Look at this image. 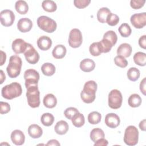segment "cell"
<instances>
[{"label":"cell","instance_id":"25","mask_svg":"<svg viewBox=\"0 0 146 146\" xmlns=\"http://www.w3.org/2000/svg\"><path fill=\"white\" fill-rule=\"evenodd\" d=\"M15 9L20 14H26L29 10V6L27 2L23 0H19L15 2Z\"/></svg>","mask_w":146,"mask_h":146},{"label":"cell","instance_id":"5","mask_svg":"<svg viewBox=\"0 0 146 146\" xmlns=\"http://www.w3.org/2000/svg\"><path fill=\"white\" fill-rule=\"evenodd\" d=\"M37 25L38 27L44 31L48 33L54 32L57 27L56 22L48 17L42 15L37 19Z\"/></svg>","mask_w":146,"mask_h":146},{"label":"cell","instance_id":"50","mask_svg":"<svg viewBox=\"0 0 146 146\" xmlns=\"http://www.w3.org/2000/svg\"><path fill=\"white\" fill-rule=\"evenodd\" d=\"M0 74H1V83H0L2 84L6 79V76H5V75L3 71L2 70H0Z\"/></svg>","mask_w":146,"mask_h":146},{"label":"cell","instance_id":"30","mask_svg":"<svg viewBox=\"0 0 146 146\" xmlns=\"http://www.w3.org/2000/svg\"><path fill=\"white\" fill-rule=\"evenodd\" d=\"M90 139L93 142H96L98 140L103 138L105 136L104 131L99 128H95L92 129L90 132Z\"/></svg>","mask_w":146,"mask_h":146},{"label":"cell","instance_id":"1","mask_svg":"<svg viewBox=\"0 0 146 146\" xmlns=\"http://www.w3.org/2000/svg\"><path fill=\"white\" fill-rule=\"evenodd\" d=\"M97 86V83L94 80H89L85 83L80 93V98L83 102L89 104L95 100Z\"/></svg>","mask_w":146,"mask_h":146},{"label":"cell","instance_id":"47","mask_svg":"<svg viewBox=\"0 0 146 146\" xmlns=\"http://www.w3.org/2000/svg\"><path fill=\"white\" fill-rule=\"evenodd\" d=\"M60 143L58 142V140L55 139H51L48 141V143L46 144V145H60Z\"/></svg>","mask_w":146,"mask_h":146},{"label":"cell","instance_id":"23","mask_svg":"<svg viewBox=\"0 0 146 146\" xmlns=\"http://www.w3.org/2000/svg\"><path fill=\"white\" fill-rule=\"evenodd\" d=\"M43 103L46 107L48 108H52L56 106L57 104V99L52 94H48L44 96Z\"/></svg>","mask_w":146,"mask_h":146},{"label":"cell","instance_id":"10","mask_svg":"<svg viewBox=\"0 0 146 146\" xmlns=\"http://www.w3.org/2000/svg\"><path fill=\"white\" fill-rule=\"evenodd\" d=\"M24 55L27 62L32 64H36L40 58L38 51L30 43L27 44V47L24 52Z\"/></svg>","mask_w":146,"mask_h":146},{"label":"cell","instance_id":"33","mask_svg":"<svg viewBox=\"0 0 146 146\" xmlns=\"http://www.w3.org/2000/svg\"><path fill=\"white\" fill-rule=\"evenodd\" d=\"M140 72L139 69L136 67H131L128 69L127 73L128 79L132 82L136 81L140 77Z\"/></svg>","mask_w":146,"mask_h":146},{"label":"cell","instance_id":"39","mask_svg":"<svg viewBox=\"0 0 146 146\" xmlns=\"http://www.w3.org/2000/svg\"><path fill=\"white\" fill-rule=\"evenodd\" d=\"M115 64L121 68H125L128 65V61L125 59L124 57L121 55H117L114 58Z\"/></svg>","mask_w":146,"mask_h":146},{"label":"cell","instance_id":"6","mask_svg":"<svg viewBox=\"0 0 146 146\" xmlns=\"http://www.w3.org/2000/svg\"><path fill=\"white\" fill-rule=\"evenodd\" d=\"M139 140V131L134 125H129L125 129L124 141L129 146H133L137 144Z\"/></svg>","mask_w":146,"mask_h":146},{"label":"cell","instance_id":"37","mask_svg":"<svg viewBox=\"0 0 146 146\" xmlns=\"http://www.w3.org/2000/svg\"><path fill=\"white\" fill-rule=\"evenodd\" d=\"M104 39H106L110 41L113 46H114L117 40V36L116 33L112 30H109L106 32L103 35Z\"/></svg>","mask_w":146,"mask_h":146},{"label":"cell","instance_id":"45","mask_svg":"<svg viewBox=\"0 0 146 146\" xmlns=\"http://www.w3.org/2000/svg\"><path fill=\"white\" fill-rule=\"evenodd\" d=\"M139 44L140 47L145 49L146 48V35H144L140 37L139 39Z\"/></svg>","mask_w":146,"mask_h":146},{"label":"cell","instance_id":"14","mask_svg":"<svg viewBox=\"0 0 146 146\" xmlns=\"http://www.w3.org/2000/svg\"><path fill=\"white\" fill-rule=\"evenodd\" d=\"M105 124L111 128H115L118 127L120 123V120L117 115L114 113H110L106 115L104 119Z\"/></svg>","mask_w":146,"mask_h":146},{"label":"cell","instance_id":"8","mask_svg":"<svg viewBox=\"0 0 146 146\" xmlns=\"http://www.w3.org/2000/svg\"><path fill=\"white\" fill-rule=\"evenodd\" d=\"M23 77L25 80V84L26 88L31 86H38L40 76L36 70L27 69L25 71Z\"/></svg>","mask_w":146,"mask_h":146},{"label":"cell","instance_id":"40","mask_svg":"<svg viewBox=\"0 0 146 146\" xmlns=\"http://www.w3.org/2000/svg\"><path fill=\"white\" fill-rule=\"evenodd\" d=\"M79 112L77 108L75 107H68L64 111V115L68 119H71L72 117L77 113Z\"/></svg>","mask_w":146,"mask_h":146},{"label":"cell","instance_id":"48","mask_svg":"<svg viewBox=\"0 0 146 146\" xmlns=\"http://www.w3.org/2000/svg\"><path fill=\"white\" fill-rule=\"evenodd\" d=\"M1 64L0 66H2L6 62V54L5 52L3 51H1Z\"/></svg>","mask_w":146,"mask_h":146},{"label":"cell","instance_id":"34","mask_svg":"<svg viewBox=\"0 0 146 146\" xmlns=\"http://www.w3.org/2000/svg\"><path fill=\"white\" fill-rule=\"evenodd\" d=\"M42 124L46 127L51 125L54 121V117L50 113H44L40 117Z\"/></svg>","mask_w":146,"mask_h":146},{"label":"cell","instance_id":"31","mask_svg":"<svg viewBox=\"0 0 146 146\" xmlns=\"http://www.w3.org/2000/svg\"><path fill=\"white\" fill-rule=\"evenodd\" d=\"M71 120L72 124L76 127H81L85 123L84 116L80 112L76 113Z\"/></svg>","mask_w":146,"mask_h":146},{"label":"cell","instance_id":"49","mask_svg":"<svg viewBox=\"0 0 146 146\" xmlns=\"http://www.w3.org/2000/svg\"><path fill=\"white\" fill-rule=\"evenodd\" d=\"M145 121H146V120L143 119V120H141L140 122L139 125L140 129L143 131H145Z\"/></svg>","mask_w":146,"mask_h":146},{"label":"cell","instance_id":"29","mask_svg":"<svg viewBox=\"0 0 146 146\" xmlns=\"http://www.w3.org/2000/svg\"><path fill=\"white\" fill-rule=\"evenodd\" d=\"M42 7L43 10L47 12H54L57 9V5L56 3L51 0H45L42 3Z\"/></svg>","mask_w":146,"mask_h":146},{"label":"cell","instance_id":"27","mask_svg":"<svg viewBox=\"0 0 146 146\" xmlns=\"http://www.w3.org/2000/svg\"><path fill=\"white\" fill-rule=\"evenodd\" d=\"M133 61L138 66H144L146 64V54L143 52H137L133 55Z\"/></svg>","mask_w":146,"mask_h":146},{"label":"cell","instance_id":"11","mask_svg":"<svg viewBox=\"0 0 146 146\" xmlns=\"http://www.w3.org/2000/svg\"><path fill=\"white\" fill-rule=\"evenodd\" d=\"M0 21L3 26H11L15 21V14L10 10H3L0 13Z\"/></svg>","mask_w":146,"mask_h":146},{"label":"cell","instance_id":"21","mask_svg":"<svg viewBox=\"0 0 146 146\" xmlns=\"http://www.w3.org/2000/svg\"><path fill=\"white\" fill-rule=\"evenodd\" d=\"M67 50L64 46L62 44H58L54 47L52 51V56L57 59H62L66 54Z\"/></svg>","mask_w":146,"mask_h":146},{"label":"cell","instance_id":"3","mask_svg":"<svg viewBox=\"0 0 146 146\" xmlns=\"http://www.w3.org/2000/svg\"><path fill=\"white\" fill-rule=\"evenodd\" d=\"M22 65V59L19 56L17 55L11 56L6 68L9 76L11 78H17L20 74Z\"/></svg>","mask_w":146,"mask_h":146},{"label":"cell","instance_id":"44","mask_svg":"<svg viewBox=\"0 0 146 146\" xmlns=\"http://www.w3.org/2000/svg\"><path fill=\"white\" fill-rule=\"evenodd\" d=\"M108 144V142L107 140L105 139L104 137L101 138L98 140L96 142H95V146H106Z\"/></svg>","mask_w":146,"mask_h":146},{"label":"cell","instance_id":"36","mask_svg":"<svg viewBox=\"0 0 146 146\" xmlns=\"http://www.w3.org/2000/svg\"><path fill=\"white\" fill-rule=\"evenodd\" d=\"M118 31L121 36L124 38L128 37L132 33V30L128 23H122L119 27Z\"/></svg>","mask_w":146,"mask_h":146},{"label":"cell","instance_id":"43","mask_svg":"<svg viewBox=\"0 0 146 146\" xmlns=\"http://www.w3.org/2000/svg\"><path fill=\"white\" fill-rule=\"evenodd\" d=\"M0 105H1V110H0L1 114L2 115L6 114L10 111V106L8 103L3 102L1 101L0 102Z\"/></svg>","mask_w":146,"mask_h":146},{"label":"cell","instance_id":"16","mask_svg":"<svg viewBox=\"0 0 146 146\" xmlns=\"http://www.w3.org/2000/svg\"><path fill=\"white\" fill-rule=\"evenodd\" d=\"M11 140L15 145H21L24 144L25 136L23 132L19 129L14 130L11 133Z\"/></svg>","mask_w":146,"mask_h":146},{"label":"cell","instance_id":"32","mask_svg":"<svg viewBox=\"0 0 146 146\" xmlns=\"http://www.w3.org/2000/svg\"><path fill=\"white\" fill-rule=\"evenodd\" d=\"M89 51L90 54L94 56H99L103 53L102 48L99 42L92 43L89 47Z\"/></svg>","mask_w":146,"mask_h":146},{"label":"cell","instance_id":"13","mask_svg":"<svg viewBox=\"0 0 146 146\" xmlns=\"http://www.w3.org/2000/svg\"><path fill=\"white\" fill-rule=\"evenodd\" d=\"M28 43H26L24 40L21 38L15 39L12 43L13 51L17 54L24 53L27 47Z\"/></svg>","mask_w":146,"mask_h":146},{"label":"cell","instance_id":"7","mask_svg":"<svg viewBox=\"0 0 146 146\" xmlns=\"http://www.w3.org/2000/svg\"><path fill=\"white\" fill-rule=\"evenodd\" d=\"M108 106L114 110L119 108L122 104L123 96L121 92L117 90L113 89L111 90L108 94Z\"/></svg>","mask_w":146,"mask_h":146},{"label":"cell","instance_id":"46","mask_svg":"<svg viewBox=\"0 0 146 146\" xmlns=\"http://www.w3.org/2000/svg\"><path fill=\"white\" fill-rule=\"evenodd\" d=\"M145 83H146V78H144L140 83V90L142 94L144 95H146V90H145Z\"/></svg>","mask_w":146,"mask_h":146},{"label":"cell","instance_id":"18","mask_svg":"<svg viewBox=\"0 0 146 146\" xmlns=\"http://www.w3.org/2000/svg\"><path fill=\"white\" fill-rule=\"evenodd\" d=\"M95 67V62L89 58L83 59L80 63V68L85 72H90Z\"/></svg>","mask_w":146,"mask_h":146},{"label":"cell","instance_id":"12","mask_svg":"<svg viewBox=\"0 0 146 146\" xmlns=\"http://www.w3.org/2000/svg\"><path fill=\"white\" fill-rule=\"evenodd\" d=\"M132 25L136 29H142L146 25V13H136L133 14L130 18Z\"/></svg>","mask_w":146,"mask_h":146},{"label":"cell","instance_id":"24","mask_svg":"<svg viewBox=\"0 0 146 146\" xmlns=\"http://www.w3.org/2000/svg\"><path fill=\"white\" fill-rule=\"evenodd\" d=\"M41 71L43 75L48 76H52L55 72V67L51 63H44L41 66Z\"/></svg>","mask_w":146,"mask_h":146},{"label":"cell","instance_id":"15","mask_svg":"<svg viewBox=\"0 0 146 146\" xmlns=\"http://www.w3.org/2000/svg\"><path fill=\"white\" fill-rule=\"evenodd\" d=\"M33 27L32 21L27 18L20 19L17 23V28L21 33H27L31 30Z\"/></svg>","mask_w":146,"mask_h":146},{"label":"cell","instance_id":"38","mask_svg":"<svg viewBox=\"0 0 146 146\" xmlns=\"http://www.w3.org/2000/svg\"><path fill=\"white\" fill-rule=\"evenodd\" d=\"M119 22V17L115 14L113 13H110L108 14L107 20H106V23L111 26H114L117 25V23Z\"/></svg>","mask_w":146,"mask_h":146},{"label":"cell","instance_id":"41","mask_svg":"<svg viewBox=\"0 0 146 146\" xmlns=\"http://www.w3.org/2000/svg\"><path fill=\"white\" fill-rule=\"evenodd\" d=\"M145 2V0H131L130 1V6L132 9L137 10L143 7Z\"/></svg>","mask_w":146,"mask_h":146},{"label":"cell","instance_id":"26","mask_svg":"<svg viewBox=\"0 0 146 146\" xmlns=\"http://www.w3.org/2000/svg\"><path fill=\"white\" fill-rule=\"evenodd\" d=\"M110 13L111 11L108 8L105 7L100 8L97 13V19L98 21L102 23H106L107 18Z\"/></svg>","mask_w":146,"mask_h":146},{"label":"cell","instance_id":"20","mask_svg":"<svg viewBox=\"0 0 146 146\" xmlns=\"http://www.w3.org/2000/svg\"><path fill=\"white\" fill-rule=\"evenodd\" d=\"M28 133L29 136L33 139H38L42 136L43 130L38 124H31L28 128Z\"/></svg>","mask_w":146,"mask_h":146},{"label":"cell","instance_id":"19","mask_svg":"<svg viewBox=\"0 0 146 146\" xmlns=\"http://www.w3.org/2000/svg\"><path fill=\"white\" fill-rule=\"evenodd\" d=\"M132 48L131 46L127 43L121 44L117 49V54L124 58L129 57L132 53Z\"/></svg>","mask_w":146,"mask_h":146},{"label":"cell","instance_id":"22","mask_svg":"<svg viewBox=\"0 0 146 146\" xmlns=\"http://www.w3.org/2000/svg\"><path fill=\"white\" fill-rule=\"evenodd\" d=\"M68 124L64 120H60L58 121L54 127L55 132L56 133L60 135L66 134L68 131Z\"/></svg>","mask_w":146,"mask_h":146},{"label":"cell","instance_id":"42","mask_svg":"<svg viewBox=\"0 0 146 146\" xmlns=\"http://www.w3.org/2000/svg\"><path fill=\"white\" fill-rule=\"evenodd\" d=\"M91 2L90 0H74V4L78 9H84Z\"/></svg>","mask_w":146,"mask_h":146},{"label":"cell","instance_id":"2","mask_svg":"<svg viewBox=\"0 0 146 146\" xmlns=\"http://www.w3.org/2000/svg\"><path fill=\"white\" fill-rule=\"evenodd\" d=\"M22 93L21 85L18 82H13L6 85L1 90V94L3 98L11 100L19 97Z\"/></svg>","mask_w":146,"mask_h":146},{"label":"cell","instance_id":"9","mask_svg":"<svg viewBox=\"0 0 146 146\" xmlns=\"http://www.w3.org/2000/svg\"><path fill=\"white\" fill-rule=\"evenodd\" d=\"M69 46L72 48H78L81 46L83 42L82 34L78 29H72L68 36Z\"/></svg>","mask_w":146,"mask_h":146},{"label":"cell","instance_id":"35","mask_svg":"<svg viewBox=\"0 0 146 146\" xmlns=\"http://www.w3.org/2000/svg\"><path fill=\"white\" fill-rule=\"evenodd\" d=\"M102 115L97 111L90 112L88 115V121L91 124H97L101 121Z\"/></svg>","mask_w":146,"mask_h":146},{"label":"cell","instance_id":"17","mask_svg":"<svg viewBox=\"0 0 146 146\" xmlns=\"http://www.w3.org/2000/svg\"><path fill=\"white\" fill-rule=\"evenodd\" d=\"M37 46L40 50L47 51L50 49L52 46V40L47 36H41L37 40Z\"/></svg>","mask_w":146,"mask_h":146},{"label":"cell","instance_id":"28","mask_svg":"<svg viewBox=\"0 0 146 146\" xmlns=\"http://www.w3.org/2000/svg\"><path fill=\"white\" fill-rule=\"evenodd\" d=\"M141 98L139 95L137 94H133L130 95L128 99V103L130 107L136 108L139 107L141 104Z\"/></svg>","mask_w":146,"mask_h":146},{"label":"cell","instance_id":"4","mask_svg":"<svg viewBox=\"0 0 146 146\" xmlns=\"http://www.w3.org/2000/svg\"><path fill=\"white\" fill-rule=\"evenodd\" d=\"M27 103L31 108H37L40 105V92L38 86H31L27 88Z\"/></svg>","mask_w":146,"mask_h":146}]
</instances>
